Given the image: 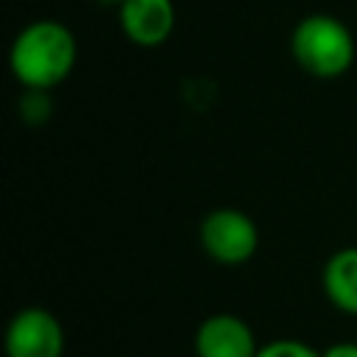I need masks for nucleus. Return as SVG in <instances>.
Wrapping results in <instances>:
<instances>
[{
  "mask_svg": "<svg viewBox=\"0 0 357 357\" xmlns=\"http://www.w3.org/2000/svg\"><path fill=\"white\" fill-rule=\"evenodd\" d=\"M198 243L212 262L223 268H237L257 254L259 229L248 212L237 206H215L204 215L198 226Z\"/></svg>",
  "mask_w": 357,
  "mask_h": 357,
  "instance_id": "obj_3",
  "label": "nucleus"
},
{
  "mask_svg": "<svg viewBox=\"0 0 357 357\" xmlns=\"http://www.w3.org/2000/svg\"><path fill=\"white\" fill-rule=\"evenodd\" d=\"M293 61L318 81H335L346 75L357 59V42L351 28L335 14H307L290 31Z\"/></svg>",
  "mask_w": 357,
  "mask_h": 357,
  "instance_id": "obj_2",
  "label": "nucleus"
},
{
  "mask_svg": "<svg viewBox=\"0 0 357 357\" xmlns=\"http://www.w3.org/2000/svg\"><path fill=\"white\" fill-rule=\"evenodd\" d=\"M123 36L137 47H159L176 31L173 0H123L117 6Z\"/></svg>",
  "mask_w": 357,
  "mask_h": 357,
  "instance_id": "obj_6",
  "label": "nucleus"
},
{
  "mask_svg": "<svg viewBox=\"0 0 357 357\" xmlns=\"http://www.w3.org/2000/svg\"><path fill=\"white\" fill-rule=\"evenodd\" d=\"M321 357H357V340H337V343H329Z\"/></svg>",
  "mask_w": 357,
  "mask_h": 357,
  "instance_id": "obj_10",
  "label": "nucleus"
},
{
  "mask_svg": "<svg viewBox=\"0 0 357 357\" xmlns=\"http://www.w3.org/2000/svg\"><path fill=\"white\" fill-rule=\"evenodd\" d=\"M64 326L45 307H22L6 326V357H64Z\"/></svg>",
  "mask_w": 357,
  "mask_h": 357,
  "instance_id": "obj_4",
  "label": "nucleus"
},
{
  "mask_svg": "<svg viewBox=\"0 0 357 357\" xmlns=\"http://www.w3.org/2000/svg\"><path fill=\"white\" fill-rule=\"evenodd\" d=\"M195 357H257L259 343L251 324L234 312L206 315L192 335Z\"/></svg>",
  "mask_w": 357,
  "mask_h": 357,
  "instance_id": "obj_5",
  "label": "nucleus"
},
{
  "mask_svg": "<svg viewBox=\"0 0 357 357\" xmlns=\"http://www.w3.org/2000/svg\"><path fill=\"white\" fill-rule=\"evenodd\" d=\"M78 61V42L70 25L53 17L22 25L8 47V70L22 89L50 92L64 84Z\"/></svg>",
  "mask_w": 357,
  "mask_h": 357,
  "instance_id": "obj_1",
  "label": "nucleus"
},
{
  "mask_svg": "<svg viewBox=\"0 0 357 357\" xmlns=\"http://www.w3.org/2000/svg\"><path fill=\"white\" fill-rule=\"evenodd\" d=\"M25 100L20 103V114L25 123L31 126H39L50 117V103H47V92H39V89H25Z\"/></svg>",
  "mask_w": 357,
  "mask_h": 357,
  "instance_id": "obj_9",
  "label": "nucleus"
},
{
  "mask_svg": "<svg viewBox=\"0 0 357 357\" xmlns=\"http://www.w3.org/2000/svg\"><path fill=\"white\" fill-rule=\"evenodd\" d=\"M257 357H321V351L298 337H276V340L259 343Z\"/></svg>",
  "mask_w": 357,
  "mask_h": 357,
  "instance_id": "obj_8",
  "label": "nucleus"
},
{
  "mask_svg": "<svg viewBox=\"0 0 357 357\" xmlns=\"http://www.w3.org/2000/svg\"><path fill=\"white\" fill-rule=\"evenodd\" d=\"M321 287L335 310L357 315V245H343L326 257L321 268Z\"/></svg>",
  "mask_w": 357,
  "mask_h": 357,
  "instance_id": "obj_7",
  "label": "nucleus"
},
{
  "mask_svg": "<svg viewBox=\"0 0 357 357\" xmlns=\"http://www.w3.org/2000/svg\"><path fill=\"white\" fill-rule=\"evenodd\" d=\"M95 6H100V8H117L123 0H92Z\"/></svg>",
  "mask_w": 357,
  "mask_h": 357,
  "instance_id": "obj_11",
  "label": "nucleus"
}]
</instances>
